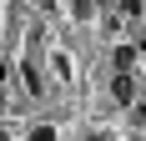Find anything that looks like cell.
<instances>
[{"label": "cell", "instance_id": "6", "mask_svg": "<svg viewBox=\"0 0 146 141\" xmlns=\"http://www.w3.org/2000/svg\"><path fill=\"white\" fill-rule=\"evenodd\" d=\"M141 56H146V45H141Z\"/></svg>", "mask_w": 146, "mask_h": 141}, {"label": "cell", "instance_id": "1", "mask_svg": "<svg viewBox=\"0 0 146 141\" xmlns=\"http://www.w3.org/2000/svg\"><path fill=\"white\" fill-rule=\"evenodd\" d=\"M111 96H116V106H131V101H136V86H131V70H116V81H111Z\"/></svg>", "mask_w": 146, "mask_h": 141}, {"label": "cell", "instance_id": "2", "mask_svg": "<svg viewBox=\"0 0 146 141\" xmlns=\"http://www.w3.org/2000/svg\"><path fill=\"white\" fill-rule=\"evenodd\" d=\"M131 61H136V45H116L111 66H116V70H131Z\"/></svg>", "mask_w": 146, "mask_h": 141}, {"label": "cell", "instance_id": "5", "mask_svg": "<svg viewBox=\"0 0 146 141\" xmlns=\"http://www.w3.org/2000/svg\"><path fill=\"white\" fill-rule=\"evenodd\" d=\"M0 141H10V136H5V131H0Z\"/></svg>", "mask_w": 146, "mask_h": 141}, {"label": "cell", "instance_id": "3", "mask_svg": "<svg viewBox=\"0 0 146 141\" xmlns=\"http://www.w3.org/2000/svg\"><path fill=\"white\" fill-rule=\"evenodd\" d=\"M30 141H56V126H35V131H30Z\"/></svg>", "mask_w": 146, "mask_h": 141}, {"label": "cell", "instance_id": "4", "mask_svg": "<svg viewBox=\"0 0 146 141\" xmlns=\"http://www.w3.org/2000/svg\"><path fill=\"white\" fill-rule=\"evenodd\" d=\"M91 141H111V136H101V131H96V136H91Z\"/></svg>", "mask_w": 146, "mask_h": 141}]
</instances>
